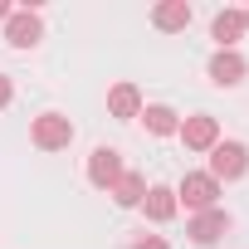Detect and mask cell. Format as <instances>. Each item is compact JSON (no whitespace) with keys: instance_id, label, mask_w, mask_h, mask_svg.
<instances>
[{"instance_id":"cell-2","label":"cell","mask_w":249,"mask_h":249,"mask_svg":"<svg viewBox=\"0 0 249 249\" xmlns=\"http://www.w3.org/2000/svg\"><path fill=\"white\" fill-rule=\"evenodd\" d=\"M30 142H35L39 152H64V147L73 142V122H69L64 112H39V117L30 122Z\"/></svg>"},{"instance_id":"cell-10","label":"cell","mask_w":249,"mask_h":249,"mask_svg":"<svg viewBox=\"0 0 249 249\" xmlns=\"http://www.w3.org/2000/svg\"><path fill=\"white\" fill-rule=\"evenodd\" d=\"M142 210H147V220L152 225H166V220H176V186H147V196H142Z\"/></svg>"},{"instance_id":"cell-9","label":"cell","mask_w":249,"mask_h":249,"mask_svg":"<svg viewBox=\"0 0 249 249\" xmlns=\"http://www.w3.org/2000/svg\"><path fill=\"white\" fill-rule=\"evenodd\" d=\"M244 25H249L244 10H220V15L210 20V39H215L220 49H234V44L244 39Z\"/></svg>"},{"instance_id":"cell-16","label":"cell","mask_w":249,"mask_h":249,"mask_svg":"<svg viewBox=\"0 0 249 249\" xmlns=\"http://www.w3.org/2000/svg\"><path fill=\"white\" fill-rule=\"evenodd\" d=\"M10 98H15V83H10L5 73H0V107H10Z\"/></svg>"},{"instance_id":"cell-12","label":"cell","mask_w":249,"mask_h":249,"mask_svg":"<svg viewBox=\"0 0 249 249\" xmlns=\"http://www.w3.org/2000/svg\"><path fill=\"white\" fill-rule=\"evenodd\" d=\"M142 122H147L152 137H176V127H181L176 107H166V103H147V107H142Z\"/></svg>"},{"instance_id":"cell-15","label":"cell","mask_w":249,"mask_h":249,"mask_svg":"<svg viewBox=\"0 0 249 249\" xmlns=\"http://www.w3.org/2000/svg\"><path fill=\"white\" fill-rule=\"evenodd\" d=\"M132 249H171V244H166V239H161V234H142V239H137V244H132Z\"/></svg>"},{"instance_id":"cell-8","label":"cell","mask_w":249,"mask_h":249,"mask_svg":"<svg viewBox=\"0 0 249 249\" xmlns=\"http://www.w3.org/2000/svg\"><path fill=\"white\" fill-rule=\"evenodd\" d=\"M230 230V215L215 205V210H200V215H191V225H186V234H191V244H200V249H210V244H220V234Z\"/></svg>"},{"instance_id":"cell-1","label":"cell","mask_w":249,"mask_h":249,"mask_svg":"<svg viewBox=\"0 0 249 249\" xmlns=\"http://www.w3.org/2000/svg\"><path fill=\"white\" fill-rule=\"evenodd\" d=\"M215 200H220V181H215L210 171H186V176H181L176 205H186L191 215H200V210H215Z\"/></svg>"},{"instance_id":"cell-4","label":"cell","mask_w":249,"mask_h":249,"mask_svg":"<svg viewBox=\"0 0 249 249\" xmlns=\"http://www.w3.org/2000/svg\"><path fill=\"white\" fill-rule=\"evenodd\" d=\"M176 137H181V142H186L191 152H210V147L220 142V122H215L210 112H191V117H181Z\"/></svg>"},{"instance_id":"cell-6","label":"cell","mask_w":249,"mask_h":249,"mask_svg":"<svg viewBox=\"0 0 249 249\" xmlns=\"http://www.w3.org/2000/svg\"><path fill=\"white\" fill-rule=\"evenodd\" d=\"M39 39H44L39 10H15V15L5 20V44H10V49H35Z\"/></svg>"},{"instance_id":"cell-7","label":"cell","mask_w":249,"mask_h":249,"mask_svg":"<svg viewBox=\"0 0 249 249\" xmlns=\"http://www.w3.org/2000/svg\"><path fill=\"white\" fill-rule=\"evenodd\" d=\"M244 73H249V64H244L239 49H215L210 54V83L215 88H234V83H244Z\"/></svg>"},{"instance_id":"cell-13","label":"cell","mask_w":249,"mask_h":249,"mask_svg":"<svg viewBox=\"0 0 249 249\" xmlns=\"http://www.w3.org/2000/svg\"><path fill=\"white\" fill-rule=\"evenodd\" d=\"M152 25L166 30V35H176V30L191 25V5H186V0H161V5L152 10Z\"/></svg>"},{"instance_id":"cell-18","label":"cell","mask_w":249,"mask_h":249,"mask_svg":"<svg viewBox=\"0 0 249 249\" xmlns=\"http://www.w3.org/2000/svg\"><path fill=\"white\" fill-rule=\"evenodd\" d=\"M244 15H249V10H244Z\"/></svg>"},{"instance_id":"cell-3","label":"cell","mask_w":249,"mask_h":249,"mask_svg":"<svg viewBox=\"0 0 249 249\" xmlns=\"http://www.w3.org/2000/svg\"><path fill=\"white\" fill-rule=\"evenodd\" d=\"M249 171V147L244 142H215L210 147V176L215 181H239Z\"/></svg>"},{"instance_id":"cell-17","label":"cell","mask_w":249,"mask_h":249,"mask_svg":"<svg viewBox=\"0 0 249 249\" xmlns=\"http://www.w3.org/2000/svg\"><path fill=\"white\" fill-rule=\"evenodd\" d=\"M15 15V5H5V0H0V20H10Z\"/></svg>"},{"instance_id":"cell-14","label":"cell","mask_w":249,"mask_h":249,"mask_svg":"<svg viewBox=\"0 0 249 249\" xmlns=\"http://www.w3.org/2000/svg\"><path fill=\"white\" fill-rule=\"evenodd\" d=\"M107 196H112L122 210H132V205H142V196H147V176H142V171H122V181H117Z\"/></svg>"},{"instance_id":"cell-5","label":"cell","mask_w":249,"mask_h":249,"mask_svg":"<svg viewBox=\"0 0 249 249\" xmlns=\"http://www.w3.org/2000/svg\"><path fill=\"white\" fill-rule=\"evenodd\" d=\"M122 152L117 147H93V157H88V181L98 186V191H112L117 181H122Z\"/></svg>"},{"instance_id":"cell-11","label":"cell","mask_w":249,"mask_h":249,"mask_svg":"<svg viewBox=\"0 0 249 249\" xmlns=\"http://www.w3.org/2000/svg\"><path fill=\"white\" fill-rule=\"evenodd\" d=\"M107 112H112L117 122L142 117V93H137V83H117V88L107 93Z\"/></svg>"}]
</instances>
